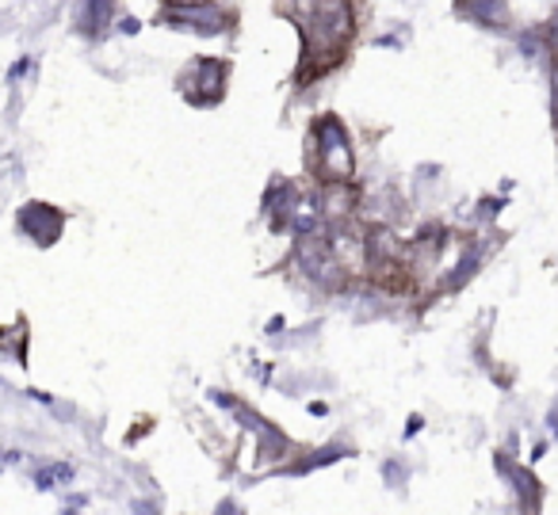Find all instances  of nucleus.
<instances>
[{"instance_id":"2eb2a0df","label":"nucleus","mask_w":558,"mask_h":515,"mask_svg":"<svg viewBox=\"0 0 558 515\" xmlns=\"http://www.w3.org/2000/svg\"><path fill=\"white\" fill-rule=\"evenodd\" d=\"M550 131H555V146H558V62L550 70Z\"/></svg>"},{"instance_id":"6ab92c4d","label":"nucleus","mask_w":558,"mask_h":515,"mask_svg":"<svg viewBox=\"0 0 558 515\" xmlns=\"http://www.w3.org/2000/svg\"><path fill=\"white\" fill-rule=\"evenodd\" d=\"M421 428H425V420H421V416L413 413V416H410V424H405V439H413V436H417Z\"/></svg>"},{"instance_id":"f3484780","label":"nucleus","mask_w":558,"mask_h":515,"mask_svg":"<svg viewBox=\"0 0 558 515\" xmlns=\"http://www.w3.org/2000/svg\"><path fill=\"white\" fill-rule=\"evenodd\" d=\"M192 4H218V0H157V9H192Z\"/></svg>"},{"instance_id":"20e7f679","label":"nucleus","mask_w":558,"mask_h":515,"mask_svg":"<svg viewBox=\"0 0 558 515\" xmlns=\"http://www.w3.org/2000/svg\"><path fill=\"white\" fill-rule=\"evenodd\" d=\"M207 397L215 401V405L230 408V413L241 420V428L253 431V436H256V462H260V466H264V462H276V466H271V474H276L283 462H291L299 454V446L288 439V431H279V424H271L268 416H260L253 405H248V401L230 397L226 390H210Z\"/></svg>"},{"instance_id":"a211bd4d","label":"nucleus","mask_w":558,"mask_h":515,"mask_svg":"<svg viewBox=\"0 0 558 515\" xmlns=\"http://www.w3.org/2000/svg\"><path fill=\"white\" fill-rule=\"evenodd\" d=\"M215 515H245V512H241V504H238V500H222V504H218V512Z\"/></svg>"},{"instance_id":"1a4fd4ad","label":"nucleus","mask_w":558,"mask_h":515,"mask_svg":"<svg viewBox=\"0 0 558 515\" xmlns=\"http://www.w3.org/2000/svg\"><path fill=\"white\" fill-rule=\"evenodd\" d=\"M119 0H77L73 4V32L81 39H104L108 27L116 24Z\"/></svg>"},{"instance_id":"7ed1b4c3","label":"nucleus","mask_w":558,"mask_h":515,"mask_svg":"<svg viewBox=\"0 0 558 515\" xmlns=\"http://www.w3.org/2000/svg\"><path fill=\"white\" fill-rule=\"evenodd\" d=\"M233 62L218 54H195L184 70L177 73V93L180 100H187V108H218L230 93Z\"/></svg>"},{"instance_id":"412c9836","label":"nucleus","mask_w":558,"mask_h":515,"mask_svg":"<svg viewBox=\"0 0 558 515\" xmlns=\"http://www.w3.org/2000/svg\"><path fill=\"white\" fill-rule=\"evenodd\" d=\"M471 4H474V0H456V9H459V12H466Z\"/></svg>"},{"instance_id":"4468645a","label":"nucleus","mask_w":558,"mask_h":515,"mask_svg":"<svg viewBox=\"0 0 558 515\" xmlns=\"http://www.w3.org/2000/svg\"><path fill=\"white\" fill-rule=\"evenodd\" d=\"M70 477H73V466H70V462H50V466L35 469V485H39L43 492L54 489V485H65Z\"/></svg>"},{"instance_id":"0eeeda50","label":"nucleus","mask_w":558,"mask_h":515,"mask_svg":"<svg viewBox=\"0 0 558 515\" xmlns=\"http://www.w3.org/2000/svg\"><path fill=\"white\" fill-rule=\"evenodd\" d=\"M65 222H70V214H65L62 207H54V203H43V199L24 203V207H20V214H16V230L39 248L54 245V241L62 237Z\"/></svg>"},{"instance_id":"f257e3e1","label":"nucleus","mask_w":558,"mask_h":515,"mask_svg":"<svg viewBox=\"0 0 558 515\" xmlns=\"http://www.w3.org/2000/svg\"><path fill=\"white\" fill-rule=\"evenodd\" d=\"M276 12L299 32L295 88H314L352 58L360 39L356 0H276Z\"/></svg>"},{"instance_id":"f03ea898","label":"nucleus","mask_w":558,"mask_h":515,"mask_svg":"<svg viewBox=\"0 0 558 515\" xmlns=\"http://www.w3.org/2000/svg\"><path fill=\"white\" fill-rule=\"evenodd\" d=\"M303 169L314 187L356 184V146H352V131L341 115L322 111V115L311 119Z\"/></svg>"},{"instance_id":"f8f14e48","label":"nucleus","mask_w":558,"mask_h":515,"mask_svg":"<svg viewBox=\"0 0 558 515\" xmlns=\"http://www.w3.org/2000/svg\"><path fill=\"white\" fill-rule=\"evenodd\" d=\"M509 481H512V489H517V496H520V512H524V515H539L543 496H547V492H543V485L535 481L532 469L517 466V469H512Z\"/></svg>"},{"instance_id":"6e6552de","label":"nucleus","mask_w":558,"mask_h":515,"mask_svg":"<svg viewBox=\"0 0 558 515\" xmlns=\"http://www.w3.org/2000/svg\"><path fill=\"white\" fill-rule=\"evenodd\" d=\"M306 187L295 184L288 176H271L268 192H264V214H268L271 233H291V222H295V210L303 203Z\"/></svg>"},{"instance_id":"9d476101","label":"nucleus","mask_w":558,"mask_h":515,"mask_svg":"<svg viewBox=\"0 0 558 515\" xmlns=\"http://www.w3.org/2000/svg\"><path fill=\"white\" fill-rule=\"evenodd\" d=\"M318 207L326 222H349L360 210V184H329L318 187Z\"/></svg>"},{"instance_id":"dca6fc26","label":"nucleus","mask_w":558,"mask_h":515,"mask_svg":"<svg viewBox=\"0 0 558 515\" xmlns=\"http://www.w3.org/2000/svg\"><path fill=\"white\" fill-rule=\"evenodd\" d=\"M543 39H547L550 54H555V62H558V9H555V16L547 20V27H543Z\"/></svg>"},{"instance_id":"ddd939ff","label":"nucleus","mask_w":558,"mask_h":515,"mask_svg":"<svg viewBox=\"0 0 558 515\" xmlns=\"http://www.w3.org/2000/svg\"><path fill=\"white\" fill-rule=\"evenodd\" d=\"M466 16L494 27V32H505L509 27V4L505 0H474L471 9H466Z\"/></svg>"},{"instance_id":"aec40b11","label":"nucleus","mask_w":558,"mask_h":515,"mask_svg":"<svg viewBox=\"0 0 558 515\" xmlns=\"http://www.w3.org/2000/svg\"><path fill=\"white\" fill-rule=\"evenodd\" d=\"M119 32H123V35H138V20H134V16L119 20Z\"/></svg>"},{"instance_id":"423d86ee","label":"nucleus","mask_w":558,"mask_h":515,"mask_svg":"<svg viewBox=\"0 0 558 515\" xmlns=\"http://www.w3.org/2000/svg\"><path fill=\"white\" fill-rule=\"evenodd\" d=\"M154 20L161 27H172V32H184V35H203V39L233 35L241 24L238 9H226L222 0L218 4H192V9H157Z\"/></svg>"},{"instance_id":"9b49d317","label":"nucleus","mask_w":558,"mask_h":515,"mask_svg":"<svg viewBox=\"0 0 558 515\" xmlns=\"http://www.w3.org/2000/svg\"><path fill=\"white\" fill-rule=\"evenodd\" d=\"M352 446H341V443H333V446H322V451H299L291 462H283V466L276 469V474H291V477H303V474H311V469H322V466H329V462H337V458H352Z\"/></svg>"},{"instance_id":"39448f33","label":"nucleus","mask_w":558,"mask_h":515,"mask_svg":"<svg viewBox=\"0 0 558 515\" xmlns=\"http://www.w3.org/2000/svg\"><path fill=\"white\" fill-rule=\"evenodd\" d=\"M291 260H295V268L326 294H344V291H352V286H356V279H352L349 271L337 263L333 248H329V241H326V230L311 233V237H295Z\"/></svg>"}]
</instances>
